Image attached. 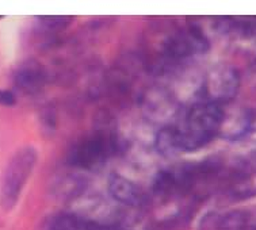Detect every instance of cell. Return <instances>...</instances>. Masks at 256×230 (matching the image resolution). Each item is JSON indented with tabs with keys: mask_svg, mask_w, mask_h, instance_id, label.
I'll use <instances>...</instances> for the list:
<instances>
[{
	"mask_svg": "<svg viewBox=\"0 0 256 230\" xmlns=\"http://www.w3.org/2000/svg\"><path fill=\"white\" fill-rule=\"evenodd\" d=\"M225 108L218 104L200 100L192 103L183 114L178 127L183 153L196 152L209 145L220 134Z\"/></svg>",
	"mask_w": 256,
	"mask_h": 230,
	"instance_id": "1",
	"label": "cell"
},
{
	"mask_svg": "<svg viewBox=\"0 0 256 230\" xmlns=\"http://www.w3.org/2000/svg\"><path fill=\"white\" fill-rule=\"evenodd\" d=\"M209 49V38L204 30L198 24L188 23L167 35L154 66L158 72H174L178 68H183L191 58L206 54Z\"/></svg>",
	"mask_w": 256,
	"mask_h": 230,
	"instance_id": "2",
	"label": "cell"
},
{
	"mask_svg": "<svg viewBox=\"0 0 256 230\" xmlns=\"http://www.w3.org/2000/svg\"><path fill=\"white\" fill-rule=\"evenodd\" d=\"M38 161V152L34 146H22L15 152L6 167L0 184V206L6 212L12 210L22 195L28 178Z\"/></svg>",
	"mask_w": 256,
	"mask_h": 230,
	"instance_id": "3",
	"label": "cell"
},
{
	"mask_svg": "<svg viewBox=\"0 0 256 230\" xmlns=\"http://www.w3.org/2000/svg\"><path fill=\"white\" fill-rule=\"evenodd\" d=\"M120 149L116 133L96 132L78 141L68 152L66 164L74 169H94L106 163Z\"/></svg>",
	"mask_w": 256,
	"mask_h": 230,
	"instance_id": "4",
	"label": "cell"
},
{
	"mask_svg": "<svg viewBox=\"0 0 256 230\" xmlns=\"http://www.w3.org/2000/svg\"><path fill=\"white\" fill-rule=\"evenodd\" d=\"M240 73L232 65L218 64L213 66L202 80L198 96L200 100L225 106L236 98L240 88Z\"/></svg>",
	"mask_w": 256,
	"mask_h": 230,
	"instance_id": "5",
	"label": "cell"
},
{
	"mask_svg": "<svg viewBox=\"0 0 256 230\" xmlns=\"http://www.w3.org/2000/svg\"><path fill=\"white\" fill-rule=\"evenodd\" d=\"M141 110L149 122L160 127L171 125V121L179 114L176 96L164 87H152L141 96Z\"/></svg>",
	"mask_w": 256,
	"mask_h": 230,
	"instance_id": "6",
	"label": "cell"
},
{
	"mask_svg": "<svg viewBox=\"0 0 256 230\" xmlns=\"http://www.w3.org/2000/svg\"><path fill=\"white\" fill-rule=\"evenodd\" d=\"M108 194L114 202L126 207H141L148 202V195L144 190L120 174H112L108 178Z\"/></svg>",
	"mask_w": 256,
	"mask_h": 230,
	"instance_id": "7",
	"label": "cell"
},
{
	"mask_svg": "<svg viewBox=\"0 0 256 230\" xmlns=\"http://www.w3.org/2000/svg\"><path fill=\"white\" fill-rule=\"evenodd\" d=\"M254 217L248 212L234 210L224 214H209L202 220L200 230H252Z\"/></svg>",
	"mask_w": 256,
	"mask_h": 230,
	"instance_id": "8",
	"label": "cell"
},
{
	"mask_svg": "<svg viewBox=\"0 0 256 230\" xmlns=\"http://www.w3.org/2000/svg\"><path fill=\"white\" fill-rule=\"evenodd\" d=\"M48 75L45 68L40 62L30 60L19 66L14 75L15 87L26 95L41 92L46 85Z\"/></svg>",
	"mask_w": 256,
	"mask_h": 230,
	"instance_id": "9",
	"label": "cell"
},
{
	"mask_svg": "<svg viewBox=\"0 0 256 230\" xmlns=\"http://www.w3.org/2000/svg\"><path fill=\"white\" fill-rule=\"evenodd\" d=\"M252 121H254V115L246 110H238V111H232L230 114L225 111L218 136L230 141L242 140L244 137L250 136Z\"/></svg>",
	"mask_w": 256,
	"mask_h": 230,
	"instance_id": "10",
	"label": "cell"
},
{
	"mask_svg": "<svg viewBox=\"0 0 256 230\" xmlns=\"http://www.w3.org/2000/svg\"><path fill=\"white\" fill-rule=\"evenodd\" d=\"M229 195L238 199H246L256 195V160L246 164L230 176L228 187Z\"/></svg>",
	"mask_w": 256,
	"mask_h": 230,
	"instance_id": "11",
	"label": "cell"
},
{
	"mask_svg": "<svg viewBox=\"0 0 256 230\" xmlns=\"http://www.w3.org/2000/svg\"><path fill=\"white\" fill-rule=\"evenodd\" d=\"M88 180L79 174H62L53 180L52 193L64 199H78L86 193Z\"/></svg>",
	"mask_w": 256,
	"mask_h": 230,
	"instance_id": "12",
	"label": "cell"
},
{
	"mask_svg": "<svg viewBox=\"0 0 256 230\" xmlns=\"http://www.w3.org/2000/svg\"><path fill=\"white\" fill-rule=\"evenodd\" d=\"M154 148L158 155H162L166 159L182 155V141L178 127L175 125L160 127L154 137Z\"/></svg>",
	"mask_w": 256,
	"mask_h": 230,
	"instance_id": "13",
	"label": "cell"
},
{
	"mask_svg": "<svg viewBox=\"0 0 256 230\" xmlns=\"http://www.w3.org/2000/svg\"><path fill=\"white\" fill-rule=\"evenodd\" d=\"M48 230H87L84 221L74 213L54 217L48 225Z\"/></svg>",
	"mask_w": 256,
	"mask_h": 230,
	"instance_id": "14",
	"label": "cell"
},
{
	"mask_svg": "<svg viewBox=\"0 0 256 230\" xmlns=\"http://www.w3.org/2000/svg\"><path fill=\"white\" fill-rule=\"evenodd\" d=\"M40 28H44L46 33H58L70 27L74 18L72 16H38Z\"/></svg>",
	"mask_w": 256,
	"mask_h": 230,
	"instance_id": "15",
	"label": "cell"
},
{
	"mask_svg": "<svg viewBox=\"0 0 256 230\" xmlns=\"http://www.w3.org/2000/svg\"><path fill=\"white\" fill-rule=\"evenodd\" d=\"M83 221L87 230H129L125 229L121 224H116V222H94L86 220Z\"/></svg>",
	"mask_w": 256,
	"mask_h": 230,
	"instance_id": "16",
	"label": "cell"
},
{
	"mask_svg": "<svg viewBox=\"0 0 256 230\" xmlns=\"http://www.w3.org/2000/svg\"><path fill=\"white\" fill-rule=\"evenodd\" d=\"M16 103V96L14 92L7 91V89H0V106L6 107H12Z\"/></svg>",
	"mask_w": 256,
	"mask_h": 230,
	"instance_id": "17",
	"label": "cell"
},
{
	"mask_svg": "<svg viewBox=\"0 0 256 230\" xmlns=\"http://www.w3.org/2000/svg\"><path fill=\"white\" fill-rule=\"evenodd\" d=\"M252 230H256V221H255V225H254V229Z\"/></svg>",
	"mask_w": 256,
	"mask_h": 230,
	"instance_id": "18",
	"label": "cell"
}]
</instances>
